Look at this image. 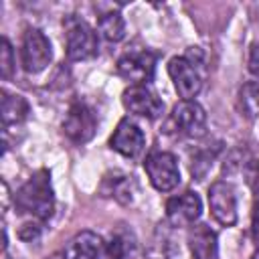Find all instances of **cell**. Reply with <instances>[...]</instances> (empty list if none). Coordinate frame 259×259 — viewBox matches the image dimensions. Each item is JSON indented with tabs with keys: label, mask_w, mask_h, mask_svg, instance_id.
<instances>
[{
	"label": "cell",
	"mask_w": 259,
	"mask_h": 259,
	"mask_svg": "<svg viewBox=\"0 0 259 259\" xmlns=\"http://www.w3.org/2000/svg\"><path fill=\"white\" fill-rule=\"evenodd\" d=\"M14 206L18 212L28 214L34 221H49L55 210V192L51 184V172L47 168L36 170L14 194Z\"/></svg>",
	"instance_id": "obj_1"
},
{
	"label": "cell",
	"mask_w": 259,
	"mask_h": 259,
	"mask_svg": "<svg viewBox=\"0 0 259 259\" xmlns=\"http://www.w3.org/2000/svg\"><path fill=\"white\" fill-rule=\"evenodd\" d=\"M204 53L200 47H188L184 55L172 57L168 63V75L182 101H194L202 89L204 79Z\"/></svg>",
	"instance_id": "obj_2"
},
{
	"label": "cell",
	"mask_w": 259,
	"mask_h": 259,
	"mask_svg": "<svg viewBox=\"0 0 259 259\" xmlns=\"http://www.w3.org/2000/svg\"><path fill=\"white\" fill-rule=\"evenodd\" d=\"M63 28H65V53L71 61H89L97 55L99 51L97 32L87 20L69 14L63 18Z\"/></svg>",
	"instance_id": "obj_3"
},
{
	"label": "cell",
	"mask_w": 259,
	"mask_h": 259,
	"mask_svg": "<svg viewBox=\"0 0 259 259\" xmlns=\"http://www.w3.org/2000/svg\"><path fill=\"white\" fill-rule=\"evenodd\" d=\"M166 134H176L182 138L198 140L206 134V113L196 101H180L172 107V113L164 125Z\"/></svg>",
	"instance_id": "obj_4"
},
{
	"label": "cell",
	"mask_w": 259,
	"mask_h": 259,
	"mask_svg": "<svg viewBox=\"0 0 259 259\" xmlns=\"http://www.w3.org/2000/svg\"><path fill=\"white\" fill-rule=\"evenodd\" d=\"M115 71L121 79L130 81L132 85H148L156 73V55L146 47L130 49L117 59Z\"/></svg>",
	"instance_id": "obj_5"
},
{
	"label": "cell",
	"mask_w": 259,
	"mask_h": 259,
	"mask_svg": "<svg viewBox=\"0 0 259 259\" xmlns=\"http://www.w3.org/2000/svg\"><path fill=\"white\" fill-rule=\"evenodd\" d=\"M144 170L148 174L150 184L158 192H170L180 184V168L178 160L170 152H152L144 160Z\"/></svg>",
	"instance_id": "obj_6"
},
{
	"label": "cell",
	"mask_w": 259,
	"mask_h": 259,
	"mask_svg": "<svg viewBox=\"0 0 259 259\" xmlns=\"http://www.w3.org/2000/svg\"><path fill=\"white\" fill-rule=\"evenodd\" d=\"M53 61V49L49 38L38 28H26L22 34V47H20V63L26 73H40L47 69Z\"/></svg>",
	"instance_id": "obj_7"
},
{
	"label": "cell",
	"mask_w": 259,
	"mask_h": 259,
	"mask_svg": "<svg viewBox=\"0 0 259 259\" xmlns=\"http://www.w3.org/2000/svg\"><path fill=\"white\" fill-rule=\"evenodd\" d=\"M97 130L95 111L85 101H73L63 119V134L75 144H87Z\"/></svg>",
	"instance_id": "obj_8"
},
{
	"label": "cell",
	"mask_w": 259,
	"mask_h": 259,
	"mask_svg": "<svg viewBox=\"0 0 259 259\" xmlns=\"http://www.w3.org/2000/svg\"><path fill=\"white\" fill-rule=\"evenodd\" d=\"M121 103L125 111L144 119H158L164 113V101L148 85H130L121 93Z\"/></svg>",
	"instance_id": "obj_9"
},
{
	"label": "cell",
	"mask_w": 259,
	"mask_h": 259,
	"mask_svg": "<svg viewBox=\"0 0 259 259\" xmlns=\"http://www.w3.org/2000/svg\"><path fill=\"white\" fill-rule=\"evenodd\" d=\"M208 206H210L212 219L223 227H233L237 223V194L229 182L217 180L210 184Z\"/></svg>",
	"instance_id": "obj_10"
},
{
	"label": "cell",
	"mask_w": 259,
	"mask_h": 259,
	"mask_svg": "<svg viewBox=\"0 0 259 259\" xmlns=\"http://www.w3.org/2000/svg\"><path fill=\"white\" fill-rule=\"evenodd\" d=\"M146 146V136L142 132V127L132 121L130 117L119 119L117 127L113 130L111 138H109V148L115 150L117 154H121L123 158H138L142 154Z\"/></svg>",
	"instance_id": "obj_11"
},
{
	"label": "cell",
	"mask_w": 259,
	"mask_h": 259,
	"mask_svg": "<svg viewBox=\"0 0 259 259\" xmlns=\"http://www.w3.org/2000/svg\"><path fill=\"white\" fill-rule=\"evenodd\" d=\"M202 212V200L196 192L186 190L166 200V219L172 227H192Z\"/></svg>",
	"instance_id": "obj_12"
},
{
	"label": "cell",
	"mask_w": 259,
	"mask_h": 259,
	"mask_svg": "<svg viewBox=\"0 0 259 259\" xmlns=\"http://www.w3.org/2000/svg\"><path fill=\"white\" fill-rule=\"evenodd\" d=\"M63 259H109L105 243L93 231H81L63 249Z\"/></svg>",
	"instance_id": "obj_13"
},
{
	"label": "cell",
	"mask_w": 259,
	"mask_h": 259,
	"mask_svg": "<svg viewBox=\"0 0 259 259\" xmlns=\"http://www.w3.org/2000/svg\"><path fill=\"white\" fill-rule=\"evenodd\" d=\"M186 241L192 259H219V239L206 223H194Z\"/></svg>",
	"instance_id": "obj_14"
},
{
	"label": "cell",
	"mask_w": 259,
	"mask_h": 259,
	"mask_svg": "<svg viewBox=\"0 0 259 259\" xmlns=\"http://www.w3.org/2000/svg\"><path fill=\"white\" fill-rule=\"evenodd\" d=\"M0 93H2V109H0V113H2V125H4V130L8 125L22 123L28 117V113H30L28 101L22 95H18V93H8L6 89H2Z\"/></svg>",
	"instance_id": "obj_15"
},
{
	"label": "cell",
	"mask_w": 259,
	"mask_h": 259,
	"mask_svg": "<svg viewBox=\"0 0 259 259\" xmlns=\"http://www.w3.org/2000/svg\"><path fill=\"white\" fill-rule=\"evenodd\" d=\"M97 30L101 32V36L109 42H119L125 36V20L119 12H103L97 18Z\"/></svg>",
	"instance_id": "obj_16"
},
{
	"label": "cell",
	"mask_w": 259,
	"mask_h": 259,
	"mask_svg": "<svg viewBox=\"0 0 259 259\" xmlns=\"http://www.w3.org/2000/svg\"><path fill=\"white\" fill-rule=\"evenodd\" d=\"M103 184H109V190H105V192L109 196H113L115 200H119L123 204H130L134 200V192H136V180H134V176L115 174L113 180L109 176H105Z\"/></svg>",
	"instance_id": "obj_17"
},
{
	"label": "cell",
	"mask_w": 259,
	"mask_h": 259,
	"mask_svg": "<svg viewBox=\"0 0 259 259\" xmlns=\"http://www.w3.org/2000/svg\"><path fill=\"white\" fill-rule=\"evenodd\" d=\"M239 107L245 117H259V81H247L239 89Z\"/></svg>",
	"instance_id": "obj_18"
},
{
	"label": "cell",
	"mask_w": 259,
	"mask_h": 259,
	"mask_svg": "<svg viewBox=\"0 0 259 259\" xmlns=\"http://www.w3.org/2000/svg\"><path fill=\"white\" fill-rule=\"evenodd\" d=\"M219 150H221V144H217V146H202V148H198L194 152L192 164H190V172H192V176L196 180H202L206 176V172L210 170L212 160L217 158Z\"/></svg>",
	"instance_id": "obj_19"
},
{
	"label": "cell",
	"mask_w": 259,
	"mask_h": 259,
	"mask_svg": "<svg viewBox=\"0 0 259 259\" xmlns=\"http://www.w3.org/2000/svg\"><path fill=\"white\" fill-rule=\"evenodd\" d=\"M12 69H14V51L12 45L6 36H2L0 40V75L4 81H8L12 77Z\"/></svg>",
	"instance_id": "obj_20"
},
{
	"label": "cell",
	"mask_w": 259,
	"mask_h": 259,
	"mask_svg": "<svg viewBox=\"0 0 259 259\" xmlns=\"http://www.w3.org/2000/svg\"><path fill=\"white\" fill-rule=\"evenodd\" d=\"M243 174H245L247 186L253 190V194L259 196V160H249L243 168Z\"/></svg>",
	"instance_id": "obj_21"
},
{
	"label": "cell",
	"mask_w": 259,
	"mask_h": 259,
	"mask_svg": "<svg viewBox=\"0 0 259 259\" xmlns=\"http://www.w3.org/2000/svg\"><path fill=\"white\" fill-rule=\"evenodd\" d=\"M40 221H26V223H22L20 225V229H18V237L22 239V241H26V243H32V241H36L38 239V235H40Z\"/></svg>",
	"instance_id": "obj_22"
},
{
	"label": "cell",
	"mask_w": 259,
	"mask_h": 259,
	"mask_svg": "<svg viewBox=\"0 0 259 259\" xmlns=\"http://www.w3.org/2000/svg\"><path fill=\"white\" fill-rule=\"evenodd\" d=\"M249 73L259 79V45H253L249 51Z\"/></svg>",
	"instance_id": "obj_23"
},
{
	"label": "cell",
	"mask_w": 259,
	"mask_h": 259,
	"mask_svg": "<svg viewBox=\"0 0 259 259\" xmlns=\"http://www.w3.org/2000/svg\"><path fill=\"white\" fill-rule=\"evenodd\" d=\"M251 237L253 241L259 243V200H255L253 212H251Z\"/></svg>",
	"instance_id": "obj_24"
},
{
	"label": "cell",
	"mask_w": 259,
	"mask_h": 259,
	"mask_svg": "<svg viewBox=\"0 0 259 259\" xmlns=\"http://www.w3.org/2000/svg\"><path fill=\"white\" fill-rule=\"evenodd\" d=\"M253 259H259V249H257V251L253 253Z\"/></svg>",
	"instance_id": "obj_25"
}]
</instances>
